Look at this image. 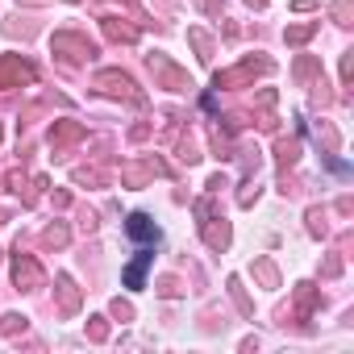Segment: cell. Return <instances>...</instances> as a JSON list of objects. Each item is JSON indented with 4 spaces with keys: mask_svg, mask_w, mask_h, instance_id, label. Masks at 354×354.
<instances>
[{
    "mask_svg": "<svg viewBox=\"0 0 354 354\" xmlns=\"http://www.w3.org/2000/svg\"><path fill=\"white\" fill-rule=\"evenodd\" d=\"M96 88L105 96H117V100H129V105H142V92L134 88V79L125 71H100L96 75Z\"/></svg>",
    "mask_w": 354,
    "mask_h": 354,
    "instance_id": "cell-1",
    "label": "cell"
},
{
    "mask_svg": "<svg viewBox=\"0 0 354 354\" xmlns=\"http://www.w3.org/2000/svg\"><path fill=\"white\" fill-rule=\"evenodd\" d=\"M50 50L63 55V59H71V63H79L84 55H88V59L96 55V46H92L88 38H79V34H55V38H50Z\"/></svg>",
    "mask_w": 354,
    "mask_h": 354,
    "instance_id": "cell-2",
    "label": "cell"
},
{
    "mask_svg": "<svg viewBox=\"0 0 354 354\" xmlns=\"http://www.w3.org/2000/svg\"><path fill=\"white\" fill-rule=\"evenodd\" d=\"M13 279H17V288L21 292H34V288H42V267H38V259L34 255H21L17 250V259H13Z\"/></svg>",
    "mask_w": 354,
    "mask_h": 354,
    "instance_id": "cell-3",
    "label": "cell"
},
{
    "mask_svg": "<svg viewBox=\"0 0 354 354\" xmlns=\"http://www.w3.org/2000/svg\"><path fill=\"white\" fill-rule=\"evenodd\" d=\"M150 71L159 75V84L163 88H171V92H184V88H192V79L171 63V59H163V55H150Z\"/></svg>",
    "mask_w": 354,
    "mask_h": 354,
    "instance_id": "cell-4",
    "label": "cell"
},
{
    "mask_svg": "<svg viewBox=\"0 0 354 354\" xmlns=\"http://www.w3.org/2000/svg\"><path fill=\"white\" fill-rule=\"evenodd\" d=\"M259 71H271V63L267 59H246V63H238L233 71H217V88H233V84H242V79H250V75H259Z\"/></svg>",
    "mask_w": 354,
    "mask_h": 354,
    "instance_id": "cell-5",
    "label": "cell"
},
{
    "mask_svg": "<svg viewBox=\"0 0 354 354\" xmlns=\"http://www.w3.org/2000/svg\"><path fill=\"white\" fill-rule=\"evenodd\" d=\"M29 84L34 79V67L29 63H21V59H5V63H0V88H5V84Z\"/></svg>",
    "mask_w": 354,
    "mask_h": 354,
    "instance_id": "cell-6",
    "label": "cell"
},
{
    "mask_svg": "<svg viewBox=\"0 0 354 354\" xmlns=\"http://www.w3.org/2000/svg\"><path fill=\"white\" fill-rule=\"evenodd\" d=\"M84 138V125L79 121H55V129H50V146L63 150L67 142H79Z\"/></svg>",
    "mask_w": 354,
    "mask_h": 354,
    "instance_id": "cell-7",
    "label": "cell"
},
{
    "mask_svg": "<svg viewBox=\"0 0 354 354\" xmlns=\"http://www.w3.org/2000/svg\"><path fill=\"white\" fill-rule=\"evenodd\" d=\"M200 229H205V242H209V250H225V246H229V225H225V221H213V217H205V221H200Z\"/></svg>",
    "mask_w": 354,
    "mask_h": 354,
    "instance_id": "cell-8",
    "label": "cell"
},
{
    "mask_svg": "<svg viewBox=\"0 0 354 354\" xmlns=\"http://www.w3.org/2000/svg\"><path fill=\"white\" fill-rule=\"evenodd\" d=\"M125 229H129V233H134L138 242H159V229H155V221H150L146 213H134Z\"/></svg>",
    "mask_w": 354,
    "mask_h": 354,
    "instance_id": "cell-9",
    "label": "cell"
},
{
    "mask_svg": "<svg viewBox=\"0 0 354 354\" xmlns=\"http://www.w3.org/2000/svg\"><path fill=\"white\" fill-rule=\"evenodd\" d=\"M59 309L63 313H75L79 309V288H75L71 275H59Z\"/></svg>",
    "mask_w": 354,
    "mask_h": 354,
    "instance_id": "cell-10",
    "label": "cell"
},
{
    "mask_svg": "<svg viewBox=\"0 0 354 354\" xmlns=\"http://www.w3.org/2000/svg\"><path fill=\"white\" fill-rule=\"evenodd\" d=\"M317 309V288L313 283H300L296 288V317H309Z\"/></svg>",
    "mask_w": 354,
    "mask_h": 354,
    "instance_id": "cell-11",
    "label": "cell"
},
{
    "mask_svg": "<svg viewBox=\"0 0 354 354\" xmlns=\"http://www.w3.org/2000/svg\"><path fill=\"white\" fill-rule=\"evenodd\" d=\"M275 159H279L283 167H292V163L300 159V142H296V138H279V142H275Z\"/></svg>",
    "mask_w": 354,
    "mask_h": 354,
    "instance_id": "cell-12",
    "label": "cell"
},
{
    "mask_svg": "<svg viewBox=\"0 0 354 354\" xmlns=\"http://www.w3.org/2000/svg\"><path fill=\"white\" fill-rule=\"evenodd\" d=\"M105 34H109L113 42H134V38H138V29H129V25H121V21H113V17L105 21Z\"/></svg>",
    "mask_w": 354,
    "mask_h": 354,
    "instance_id": "cell-13",
    "label": "cell"
},
{
    "mask_svg": "<svg viewBox=\"0 0 354 354\" xmlns=\"http://www.w3.org/2000/svg\"><path fill=\"white\" fill-rule=\"evenodd\" d=\"M188 38H192V46L200 50V59L209 63V59H213V42H209V34H205V29H188Z\"/></svg>",
    "mask_w": 354,
    "mask_h": 354,
    "instance_id": "cell-14",
    "label": "cell"
},
{
    "mask_svg": "<svg viewBox=\"0 0 354 354\" xmlns=\"http://www.w3.org/2000/svg\"><path fill=\"white\" fill-rule=\"evenodd\" d=\"M146 263H150V255H138V263L125 271V288H142V275H146Z\"/></svg>",
    "mask_w": 354,
    "mask_h": 354,
    "instance_id": "cell-15",
    "label": "cell"
},
{
    "mask_svg": "<svg viewBox=\"0 0 354 354\" xmlns=\"http://www.w3.org/2000/svg\"><path fill=\"white\" fill-rule=\"evenodd\" d=\"M255 275H259L267 288H275V283H279V275H275V263H271V259H259V263H255Z\"/></svg>",
    "mask_w": 354,
    "mask_h": 354,
    "instance_id": "cell-16",
    "label": "cell"
},
{
    "mask_svg": "<svg viewBox=\"0 0 354 354\" xmlns=\"http://www.w3.org/2000/svg\"><path fill=\"white\" fill-rule=\"evenodd\" d=\"M229 296H233V300H238V309H242V313H246V317H250V313H255V305H250V300H246V292H242V279H238V275H233V279H229Z\"/></svg>",
    "mask_w": 354,
    "mask_h": 354,
    "instance_id": "cell-17",
    "label": "cell"
},
{
    "mask_svg": "<svg viewBox=\"0 0 354 354\" xmlns=\"http://www.w3.org/2000/svg\"><path fill=\"white\" fill-rule=\"evenodd\" d=\"M67 238H71V233H67V225H50V229L42 233V242H46V246H67Z\"/></svg>",
    "mask_w": 354,
    "mask_h": 354,
    "instance_id": "cell-18",
    "label": "cell"
},
{
    "mask_svg": "<svg viewBox=\"0 0 354 354\" xmlns=\"http://www.w3.org/2000/svg\"><path fill=\"white\" fill-rule=\"evenodd\" d=\"M313 34H317V25H292V29H288V42L300 46V42H309Z\"/></svg>",
    "mask_w": 354,
    "mask_h": 354,
    "instance_id": "cell-19",
    "label": "cell"
},
{
    "mask_svg": "<svg viewBox=\"0 0 354 354\" xmlns=\"http://www.w3.org/2000/svg\"><path fill=\"white\" fill-rule=\"evenodd\" d=\"M150 171H155V167H150ZM150 171H146V167H134V163H129V167H125V171H121V175H125V184H134V188H142V184H146V175H150Z\"/></svg>",
    "mask_w": 354,
    "mask_h": 354,
    "instance_id": "cell-20",
    "label": "cell"
},
{
    "mask_svg": "<svg viewBox=\"0 0 354 354\" xmlns=\"http://www.w3.org/2000/svg\"><path fill=\"white\" fill-rule=\"evenodd\" d=\"M333 17H338V25H350V17H354V5H350V0H333Z\"/></svg>",
    "mask_w": 354,
    "mask_h": 354,
    "instance_id": "cell-21",
    "label": "cell"
},
{
    "mask_svg": "<svg viewBox=\"0 0 354 354\" xmlns=\"http://www.w3.org/2000/svg\"><path fill=\"white\" fill-rule=\"evenodd\" d=\"M88 338H92V342H105V338H109V325H105V317H92V325H88Z\"/></svg>",
    "mask_w": 354,
    "mask_h": 354,
    "instance_id": "cell-22",
    "label": "cell"
},
{
    "mask_svg": "<svg viewBox=\"0 0 354 354\" xmlns=\"http://www.w3.org/2000/svg\"><path fill=\"white\" fill-rule=\"evenodd\" d=\"M309 233H325V209H309Z\"/></svg>",
    "mask_w": 354,
    "mask_h": 354,
    "instance_id": "cell-23",
    "label": "cell"
},
{
    "mask_svg": "<svg viewBox=\"0 0 354 354\" xmlns=\"http://www.w3.org/2000/svg\"><path fill=\"white\" fill-rule=\"evenodd\" d=\"M17 329H25V317L21 313H9L5 321H0V333H17Z\"/></svg>",
    "mask_w": 354,
    "mask_h": 354,
    "instance_id": "cell-24",
    "label": "cell"
},
{
    "mask_svg": "<svg viewBox=\"0 0 354 354\" xmlns=\"http://www.w3.org/2000/svg\"><path fill=\"white\" fill-rule=\"evenodd\" d=\"M113 317L117 321H134V305L129 300H113Z\"/></svg>",
    "mask_w": 354,
    "mask_h": 354,
    "instance_id": "cell-25",
    "label": "cell"
},
{
    "mask_svg": "<svg viewBox=\"0 0 354 354\" xmlns=\"http://www.w3.org/2000/svg\"><path fill=\"white\" fill-rule=\"evenodd\" d=\"M338 271H342V259H338V255H329V259H325V267H321V275H325V279H333Z\"/></svg>",
    "mask_w": 354,
    "mask_h": 354,
    "instance_id": "cell-26",
    "label": "cell"
},
{
    "mask_svg": "<svg viewBox=\"0 0 354 354\" xmlns=\"http://www.w3.org/2000/svg\"><path fill=\"white\" fill-rule=\"evenodd\" d=\"M159 292H163V296H179V283H175V279H159Z\"/></svg>",
    "mask_w": 354,
    "mask_h": 354,
    "instance_id": "cell-27",
    "label": "cell"
},
{
    "mask_svg": "<svg viewBox=\"0 0 354 354\" xmlns=\"http://www.w3.org/2000/svg\"><path fill=\"white\" fill-rule=\"evenodd\" d=\"M317 5H321V0H292L296 13H309V9H317Z\"/></svg>",
    "mask_w": 354,
    "mask_h": 354,
    "instance_id": "cell-28",
    "label": "cell"
},
{
    "mask_svg": "<svg viewBox=\"0 0 354 354\" xmlns=\"http://www.w3.org/2000/svg\"><path fill=\"white\" fill-rule=\"evenodd\" d=\"M350 75H354V59L346 55V59H342V84H350Z\"/></svg>",
    "mask_w": 354,
    "mask_h": 354,
    "instance_id": "cell-29",
    "label": "cell"
}]
</instances>
